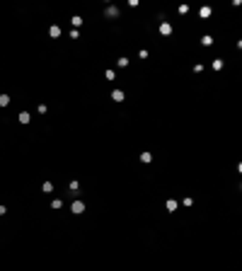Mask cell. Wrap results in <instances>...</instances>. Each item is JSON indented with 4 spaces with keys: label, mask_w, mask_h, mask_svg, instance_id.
I'll return each instance as SVG.
<instances>
[{
    "label": "cell",
    "mask_w": 242,
    "mask_h": 271,
    "mask_svg": "<svg viewBox=\"0 0 242 271\" xmlns=\"http://www.w3.org/2000/svg\"><path fill=\"white\" fill-rule=\"evenodd\" d=\"M70 211H73V213H83V211H85V203H83V201H73Z\"/></svg>",
    "instance_id": "cell-1"
},
{
    "label": "cell",
    "mask_w": 242,
    "mask_h": 271,
    "mask_svg": "<svg viewBox=\"0 0 242 271\" xmlns=\"http://www.w3.org/2000/svg\"><path fill=\"white\" fill-rule=\"evenodd\" d=\"M19 121H22V124H29V121H32V114H29V111H22V114H19Z\"/></svg>",
    "instance_id": "cell-2"
},
{
    "label": "cell",
    "mask_w": 242,
    "mask_h": 271,
    "mask_svg": "<svg viewBox=\"0 0 242 271\" xmlns=\"http://www.w3.org/2000/svg\"><path fill=\"white\" fill-rule=\"evenodd\" d=\"M112 97H114V102H121V100H124V92H121V90H114Z\"/></svg>",
    "instance_id": "cell-3"
},
{
    "label": "cell",
    "mask_w": 242,
    "mask_h": 271,
    "mask_svg": "<svg viewBox=\"0 0 242 271\" xmlns=\"http://www.w3.org/2000/svg\"><path fill=\"white\" fill-rule=\"evenodd\" d=\"M48 34H51V36H53V39H56V36L61 34V27H56V24H53V27L48 29Z\"/></svg>",
    "instance_id": "cell-4"
},
{
    "label": "cell",
    "mask_w": 242,
    "mask_h": 271,
    "mask_svg": "<svg viewBox=\"0 0 242 271\" xmlns=\"http://www.w3.org/2000/svg\"><path fill=\"white\" fill-rule=\"evenodd\" d=\"M10 104V97L8 95H0V107H8Z\"/></svg>",
    "instance_id": "cell-5"
},
{
    "label": "cell",
    "mask_w": 242,
    "mask_h": 271,
    "mask_svg": "<svg viewBox=\"0 0 242 271\" xmlns=\"http://www.w3.org/2000/svg\"><path fill=\"white\" fill-rule=\"evenodd\" d=\"M140 160H143V162H150V160H153V155H150V153H143V155H140Z\"/></svg>",
    "instance_id": "cell-6"
},
{
    "label": "cell",
    "mask_w": 242,
    "mask_h": 271,
    "mask_svg": "<svg viewBox=\"0 0 242 271\" xmlns=\"http://www.w3.org/2000/svg\"><path fill=\"white\" fill-rule=\"evenodd\" d=\"M160 32H162V34H169V32H172V27H169V24H162V27H160Z\"/></svg>",
    "instance_id": "cell-7"
},
{
    "label": "cell",
    "mask_w": 242,
    "mask_h": 271,
    "mask_svg": "<svg viewBox=\"0 0 242 271\" xmlns=\"http://www.w3.org/2000/svg\"><path fill=\"white\" fill-rule=\"evenodd\" d=\"M201 41H204V46H211V44H213V39H211V36H204Z\"/></svg>",
    "instance_id": "cell-8"
},
{
    "label": "cell",
    "mask_w": 242,
    "mask_h": 271,
    "mask_svg": "<svg viewBox=\"0 0 242 271\" xmlns=\"http://www.w3.org/2000/svg\"><path fill=\"white\" fill-rule=\"evenodd\" d=\"M63 203H61V199H53V203H51V208H61Z\"/></svg>",
    "instance_id": "cell-9"
}]
</instances>
